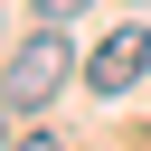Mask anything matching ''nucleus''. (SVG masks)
<instances>
[{"instance_id": "5", "label": "nucleus", "mask_w": 151, "mask_h": 151, "mask_svg": "<svg viewBox=\"0 0 151 151\" xmlns=\"http://www.w3.org/2000/svg\"><path fill=\"white\" fill-rule=\"evenodd\" d=\"M0 151H9V104H0Z\"/></svg>"}, {"instance_id": "2", "label": "nucleus", "mask_w": 151, "mask_h": 151, "mask_svg": "<svg viewBox=\"0 0 151 151\" xmlns=\"http://www.w3.org/2000/svg\"><path fill=\"white\" fill-rule=\"evenodd\" d=\"M142 76H151V28H113V38L85 57V85H94V94H132Z\"/></svg>"}, {"instance_id": "3", "label": "nucleus", "mask_w": 151, "mask_h": 151, "mask_svg": "<svg viewBox=\"0 0 151 151\" xmlns=\"http://www.w3.org/2000/svg\"><path fill=\"white\" fill-rule=\"evenodd\" d=\"M38 9H47V19H66V9H85V0H38Z\"/></svg>"}, {"instance_id": "4", "label": "nucleus", "mask_w": 151, "mask_h": 151, "mask_svg": "<svg viewBox=\"0 0 151 151\" xmlns=\"http://www.w3.org/2000/svg\"><path fill=\"white\" fill-rule=\"evenodd\" d=\"M19 151H57V142H47V132H28V142H19Z\"/></svg>"}, {"instance_id": "1", "label": "nucleus", "mask_w": 151, "mask_h": 151, "mask_svg": "<svg viewBox=\"0 0 151 151\" xmlns=\"http://www.w3.org/2000/svg\"><path fill=\"white\" fill-rule=\"evenodd\" d=\"M57 85H66V38H57V28H38V38L9 57L0 104H9V113H47V104H57Z\"/></svg>"}]
</instances>
